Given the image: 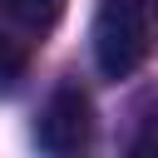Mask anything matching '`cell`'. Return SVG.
<instances>
[{"mask_svg":"<svg viewBox=\"0 0 158 158\" xmlns=\"http://www.w3.org/2000/svg\"><path fill=\"white\" fill-rule=\"evenodd\" d=\"M30 69V44L15 40L10 30H0V89H15Z\"/></svg>","mask_w":158,"mask_h":158,"instance_id":"5","label":"cell"},{"mask_svg":"<svg viewBox=\"0 0 158 158\" xmlns=\"http://www.w3.org/2000/svg\"><path fill=\"white\" fill-rule=\"evenodd\" d=\"M0 15L30 35H44L59 15H64V0H0Z\"/></svg>","mask_w":158,"mask_h":158,"instance_id":"4","label":"cell"},{"mask_svg":"<svg viewBox=\"0 0 158 158\" xmlns=\"http://www.w3.org/2000/svg\"><path fill=\"white\" fill-rule=\"evenodd\" d=\"M148 0H99L94 10V64L104 79H128L148 59Z\"/></svg>","mask_w":158,"mask_h":158,"instance_id":"1","label":"cell"},{"mask_svg":"<svg viewBox=\"0 0 158 158\" xmlns=\"http://www.w3.org/2000/svg\"><path fill=\"white\" fill-rule=\"evenodd\" d=\"M133 118V133H128V153L133 158H158V84L143 89L128 109Z\"/></svg>","mask_w":158,"mask_h":158,"instance_id":"3","label":"cell"},{"mask_svg":"<svg viewBox=\"0 0 158 158\" xmlns=\"http://www.w3.org/2000/svg\"><path fill=\"white\" fill-rule=\"evenodd\" d=\"M35 143L44 153H84L94 143V104L79 84H64L49 94V104L40 109V123H35Z\"/></svg>","mask_w":158,"mask_h":158,"instance_id":"2","label":"cell"},{"mask_svg":"<svg viewBox=\"0 0 158 158\" xmlns=\"http://www.w3.org/2000/svg\"><path fill=\"white\" fill-rule=\"evenodd\" d=\"M153 5H158V0H153Z\"/></svg>","mask_w":158,"mask_h":158,"instance_id":"6","label":"cell"}]
</instances>
